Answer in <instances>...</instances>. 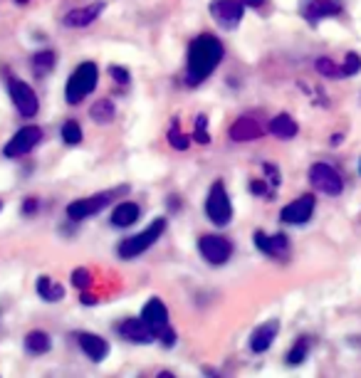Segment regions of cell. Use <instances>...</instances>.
Segmentation results:
<instances>
[{"label": "cell", "instance_id": "7c38bea8", "mask_svg": "<svg viewBox=\"0 0 361 378\" xmlns=\"http://www.w3.org/2000/svg\"><path fill=\"white\" fill-rule=\"evenodd\" d=\"M252 240H255L257 250L265 252L267 257H275V260H285L287 252H290V240H287V235H282V232H277V235H265L262 230H257L255 235H252Z\"/></svg>", "mask_w": 361, "mask_h": 378}, {"label": "cell", "instance_id": "4316f807", "mask_svg": "<svg viewBox=\"0 0 361 378\" xmlns=\"http://www.w3.org/2000/svg\"><path fill=\"white\" fill-rule=\"evenodd\" d=\"M168 144H171L173 148H178V151H185V148L190 146V139L185 136L183 131H180V126H178V122H173V126L168 129Z\"/></svg>", "mask_w": 361, "mask_h": 378}, {"label": "cell", "instance_id": "52a82bcc", "mask_svg": "<svg viewBox=\"0 0 361 378\" xmlns=\"http://www.w3.org/2000/svg\"><path fill=\"white\" fill-rule=\"evenodd\" d=\"M8 92H10V99H13V104H15V109H18L20 117L33 119L35 114H38L40 99H38V94H35V90L28 85V82L10 77V80H8Z\"/></svg>", "mask_w": 361, "mask_h": 378}, {"label": "cell", "instance_id": "8992f818", "mask_svg": "<svg viewBox=\"0 0 361 378\" xmlns=\"http://www.w3.org/2000/svg\"><path fill=\"white\" fill-rule=\"evenodd\" d=\"M205 215L210 217V222L215 225H228L230 217H233V205H230L228 190L220 180H215L208 190V198H205Z\"/></svg>", "mask_w": 361, "mask_h": 378}, {"label": "cell", "instance_id": "74e56055", "mask_svg": "<svg viewBox=\"0 0 361 378\" xmlns=\"http://www.w3.org/2000/svg\"><path fill=\"white\" fill-rule=\"evenodd\" d=\"M242 5H245V8H260L262 3H265V0H240Z\"/></svg>", "mask_w": 361, "mask_h": 378}, {"label": "cell", "instance_id": "ffe728a7", "mask_svg": "<svg viewBox=\"0 0 361 378\" xmlns=\"http://www.w3.org/2000/svg\"><path fill=\"white\" fill-rule=\"evenodd\" d=\"M139 215H141V208H139L136 203H131V200H124V203H119L114 210H112V225L129 227L139 220Z\"/></svg>", "mask_w": 361, "mask_h": 378}, {"label": "cell", "instance_id": "2e32d148", "mask_svg": "<svg viewBox=\"0 0 361 378\" xmlns=\"http://www.w3.org/2000/svg\"><path fill=\"white\" fill-rule=\"evenodd\" d=\"M102 13H104V3H92V5H85V8H75L65 15V28H72V30L90 28Z\"/></svg>", "mask_w": 361, "mask_h": 378}, {"label": "cell", "instance_id": "3957f363", "mask_svg": "<svg viewBox=\"0 0 361 378\" xmlns=\"http://www.w3.org/2000/svg\"><path fill=\"white\" fill-rule=\"evenodd\" d=\"M141 319L151 326V331L156 334V341H161L163 346L176 344V331L171 329V322H168V309L158 297L149 299L146 307H144V312H141Z\"/></svg>", "mask_w": 361, "mask_h": 378}, {"label": "cell", "instance_id": "9c48e42d", "mask_svg": "<svg viewBox=\"0 0 361 378\" xmlns=\"http://www.w3.org/2000/svg\"><path fill=\"white\" fill-rule=\"evenodd\" d=\"M198 250L210 265H225L233 255V242L223 235H203L198 240Z\"/></svg>", "mask_w": 361, "mask_h": 378}, {"label": "cell", "instance_id": "8fae6325", "mask_svg": "<svg viewBox=\"0 0 361 378\" xmlns=\"http://www.w3.org/2000/svg\"><path fill=\"white\" fill-rule=\"evenodd\" d=\"M242 10H245V5H242L240 0H213V3H210V18H213L220 28L230 30L242 20Z\"/></svg>", "mask_w": 361, "mask_h": 378}, {"label": "cell", "instance_id": "7a4b0ae2", "mask_svg": "<svg viewBox=\"0 0 361 378\" xmlns=\"http://www.w3.org/2000/svg\"><path fill=\"white\" fill-rule=\"evenodd\" d=\"M97 80H99V70H97L95 62H82L70 75V80H67V87H65L67 104L77 107L85 97H90L97 90Z\"/></svg>", "mask_w": 361, "mask_h": 378}, {"label": "cell", "instance_id": "603a6c76", "mask_svg": "<svg viewBox=\"0 0 361 378\" xmlns=\"http://www.w3.org/2000/svg\"><path fill=\"white\" fill-rule=\"evenodd\" d=\"M35 289H38V294L45 299V302H60V299L65 297V289H62V284L53 282L50 277H38Z\"/></svg>", "mask_w": 361, "mask_h": 378}, {"label": "cell", "instance_id": "f35d334b", "mask_svg": "<svg viewBox=\"0 0 361 378\" xmlns=\"http://www.w3.org/2000/svg\"><path fill=\"white\" fill-rule=\"evenodd\" d=\"M15 3H18V5H28L30 0H15Z\"/></svg>", "mask_w": 361, "mask_h": 378}, {"label": "cell", "instance_id": "83f0119b", "mask_svg": "<svg viewBox=\"0 0 361 378\" xmlns=\"http://www.w3.org/2000/svg\"><path fill=\"white\" fill-rule=\"evenodd\" d=\"M307 354H309V339H297V344L292 346V351L287 354V364L290 366L302 364V361L307 359Z\"/></svg>", "mask_w": 361, "mask_h": 378}, {"label": "cell", "instance_id": "5b68a950", "mask_svg": "<svg viewBox=\"0 0 361 378\" xmlns=\"http://www.w3.org/2000/svg\"><path fill=\"white\" fill-rule=\"evenodd\" d=\"M126 185H122L119 190H109V193H97V195H87V198H80V200H72L70 205H67V217H70L72 222H80L85 220V217H92L97 215L99 210H104L107 205H109V200L114 198L117 193H126Z\"/></svg>", "mask_w": 361, "mask_h": 378}, {"label": "cell", "instance_id": "836d02e7", "mask_svg": "<svg viewBox=\"0 0 361 378\" xmlns=\"http://www.w3.org/2000/svg\"><path fill=\"white\" fill-rule=\"evenodd\" d=\"M109 75H112V80L119 82V85H129V72L124 70V67L112 65V67H109Z\"/></svg>", "mask_w": 361, "mask_h": 378}, {"label": "cell", "instance_id": "277c9868", "mask_svg": "<svg viewBox=\"0 0 361 378\" xmlns=\"http://www.w3.org/2000/svg\"><path fill=\"white\" fill-rule=\"evenodd\" d=\"M163 230H166V217H156V220H153L144 232L126 237V240L122 242V245H119V257H122V260H134L136 255L146 252L149 247H151L153 242L163 235Z\"/></svg>", "mask_w": 361, "mask_h": 378}, {"label": "cell", "instance_id": "7402d4cb", "mask_svg": "<svg viewBox=\"0 0 361 378\" xmlns=\"http://www.w3.org/2000/svg\"><path fill=\"white\" fill-rule=\"evenodd\" d=\"M50 346H53V341H50V334H45V331H30L28 336H25V349L30 351V354L40 356V354H48Z\"/></svg>", "mask_w": 361, "mask_h": 378}, {"label": "cell", "instance_id": "d6a6232c", "mask_svg": "<svg viewBox=\"0 0 361 378\" xmlns=\"http://www.w3.org/2000/svg\"><path fill=\"white\" fill-rule=\"evenodd\" d=\"M262 171H265L267 178H270V188L277 190V185H280V171H277L272 163H262Z\"/></svg>", "mask_w": 361, "mask_h": 378}, {"label": "cell", "instance_id": "4fadbf2b", "mask_svg": "<svg viewBox=\"0 0 361 378\" xmlns=\"http://www.w3.org/2000/svg\"><path fill=\"white\" fill-rule=\"evenodd\" d=\"M314 213V195H300L297 200H292L290 205H285L280 213V220L287 225H304Z\"/></svg>", "mask_w": 361, "mask_h": 378}, {"label": "cell", "instance_id": "ac0fdd59", "mask_svg": "<svg viewBox=\"0 0 361 378\" xmlns=\"http://www.w3.org/2000/svg\"><path fill=\"white\" fill-rule=\"evenodd\" d=\"M342 13V5L339 0H307L302 8V15L309 20V23H319L322 18H332V15Z\"/></svg>", "mask_w": 361, "mask_h": 378}, {"label": "cell", "instance_id": "e575fe53", "mask_svg": "<svg viewBox=\"0 0 361 378\" xmlns=\"http://www.w3.org/2000/svg\"><path fill=\"white\" fill-rule=\"evenodd\" d=\"M38 208H40L38 198H25V203H23V213L25 215H35V213H38Z\"/></svg>", "mask_w": 361, "mask_h": 378}, {"label": "cell", "instance_id": "8d00e7d4", "mask_svg": "<svg viewBox=\"0 0 361 378\" xmlns=\"http://www.w3.org/2000/svg\"><path fill=\"white\" fill-rule=\"evenodd\" d=\"M82 302L87 304V307H92V304H97V297H92V294H87V289L82 292Z\"/></svg>", "mask_w": 361, "mask_h": 378}, {"label": "cell", "instance_id": "44dd1931", "mask_svg": "<svg viewBox=\"0 0 361 378\" xmlns=\"http://www.w3.org/2000/svg\"><path fill=\"white\" fill-rule=\"evenodd\" d=\"M270 131L275 134L277 139H295L297 131H300V126H297V122L290 117V114H277V117L270 122Z\"/></svg>", "mask_w": 361, "mask_h": 378}, {"label": "cell", "instance_id": "d4e9b609", "mask_svg": "<svg viewBox=\"0 0 361 378\" xmlns=\"http://www.w3.org/2000/svg\"><path fill=\"white\" fill-rule=\"evenodd\" d=\"M55 62H58V57H55L53 50H45V53L33 55V72L38 77L50 75V72H53V67H55Z\"/></svg>", "mask_w": 361, "mask_h": 378}, {"label": "cell", "instance_id": "60d3db41", "mask_svg": "<svg viewBox=\"0 0 361 378\" xmlns=\"http://www.w3.org/2000/svg\"><path fill=\"white\" fill-rule=\"evenodd\" d=\"M359 168H361V166H359Z\"/></svg>", "mask_w": 361, "mask_h": 378}, {"label": "cell", "instance_id": "f1b7e54d", "mask_svg": "<svg viewBox=\"0 0 361 378\" xmlns=\"http://www.w3.org/2000/svg\"><path fill=\"white\" fill-rule=\"evenodd\" d=\"M193 139L195 144H210V136H208V119H205V114H200V117H195V126H193Z\"/></svg>", "mask_w": 361, "mask_h": 378}, {"label": "cell", "instance_id": "4dcf8cb0", "mask_svg": "<svg viewBox=\"0 0 361 378\" xmlns=\"http://www.w3.org/2000/svg\"><path fill=\"white\" fill-rule=\"evenodd\" d=\"M359 70H361V57H359L357 53H349L347 57H344L342 75H344V77H352V75H357Z\"/></svg>", "mask_w": 361, "mask_h": 378}, {"label": "cell", "instance_id": "9a60e30c", "mask_svg": "<svg viewBox=\"0 0 361 378\" xmlns=\"http://www.w3.org/2000/svg\"><path fill=\"white\" fill-rule=\"evenodd\" d=\"M262 134H265V129H262V124L257 122V119H252V117H240V119H235L233 124H230V129H228V136L233 139V141H252V139H260Z\"/></svg>", "mask_w": 361, "mask_h": 378}, {"label": "cell", "instance_id": "5bb4252c", "mask_svg": "<svg viewBox=\"0 0 361 378\" xmlns=\"http://www.w3.org/2000/svg\"><path fill=\"white\" fill-rule=\"evenodd\" d=\"M119 334L126 341H131V344H151V341H156V334H153L151 326L144 322L141 317L124 319V322L119 324Z\"/></svg>", "mask_w": 361, "mask_h": 378}, {"label": "cell", "instance_id": "1f68e13d", "mask_svg": "<svg viewBox=\"0 0 361 378\" xmlns=\"http://www.w3.org/2000/svg\"><path fill=\"white\" fill-rule=\"evenodd\" d=\"M72 284H75V289H90V284H92V274L85 270V267H80V270H75L72 272Z\"/></svg>", "mask_w": 361, "mask_h": 378}, {"label": "cell", "instance_id": "ab89813d", "mask_svg": "<svg viewBox=\"0 0 361 378\" xmlns=\"http://www.w3.org/2000/svg\"><path fill=\"white\" fill-rule=\"evenodd\" d=\"M0 210H3V203H0Z\"/></svg>", "mask_w": 361, "mask_h": 378}, {"label": "cell", "instance_id": "f546056e", "mask_svg": "<svg viewBox=\"0 0 361 378\" xmlns=\"http://www.w3.org/2000/svg\"><path fill=\"white\" fill-rule=\"evenodd\" d=\"M314 67H317V72H319V75H324V77H339V75H342V67L334 65L329 57H319V60L314 62Z\"/></svg>", "mask_w": 361, "mask_h": 378}, {"label": "cell", "instance_id": "484cf974", "mask_svg": "<svg viewBox=\"0 0 361 378\" xmlns=\"http://www.w3.org/2000/svg\"><path fill=\"white\" fill-rule=\"evenodd\" d=\"M62 141H65L67 146H77V144H82V129L75 119L62 124Z\"/></svg>", "mask_w": 361, "mask_h": 378}, {"label": "cell", "instance_id": "cb8c5ba5", "mask_svg": "<svg viewBox=\"0 0 361 378\" xmlns=\"http://www.w3.org/2000/svg\"><path fill=\"white\" fill-rule=\"evenodd\" d=\"M90 117L95 119L97 124H109L112 119L117 117V107H114V102L112 99H99V102H95L90 109Z\"/></svg>", "mask_w": 361, "mask_h": 378}, {"label": "cell", "instance_id": "d6986e66", "mask_svg": "<svg viewBox=\"0 0 361 378\" xmlns=\"http://www.w3.org/2000/svg\"><path fill=\"white\" fill-rule=\"evenodd\" d=\"M277 331H280V322H277V319H270V322L260 324L255 331H252V336H250V349L255 351V354H262V351H267L272 346V341H275Z\"/></svg>", "mask_w": 361, "mask_h": 378}, {"label": "cell", "instance_id": "30bf717a", "mask_svg": "<svg viewBox=\"0 0 361 378\" xmlns=\"http://www.w3.org/2000/svg\"><path fill=\"white\" fill-rule=\"evenodd\" d=\"M40 141H43V129L40 126H23L18 134H13V139H10L8 144H5L3 153L8 158H20V156H25V153L33 151Z\"/></svg>", "mask_w": 361, "mask_h": 378}, {"label": "cell", "instance_id": "6da1fadb", "mask_svg": "<svg viewBox=\"0 0 361 378\" xmlns=\"http://www.w3.org/2000/svg\"><path fill=\"white\" fill-rule=\"evenodd\" d=\"M225 48L215 35H198L188 48V60H185V85L198 87L200 82H205L218 65L223 62Z\"/></svg>", "mask_w": 361, "mask_h": 378}, {"label": "cell", "instance_id": "ba28073f", "mask_svg": "<svg viewBox=\"0 0 361 378\" xmlns=\"http://www.w3.org/2000/svg\"><path fill=\"white\" fill-rule=\"evenodd\" d=\"M309 183L324 195H339L344 190V180L339 171L329 163H314L309 168Z\"/></svg>", "mask_w": 361, "mask_h": 378}, {"label": "cell", "instance_id": "e0dca14e", "mask_svg": "<svg viewBox=\"0 0 361 378\" xmlns=\"http://www.w3.org/2000/svg\"><path fill=\"white\" fill-rule=\"evenodd\" d=\"M77 344H80V349L85 351L92 361H97V364L109 356V344H107L102 336L90 334V331H80V334H77Z\"/></svg>", "mask_w": 361, "mask_h": 378}, {"label": "cell", "instance_id": "d590c367", "mask_svg": "<svg viewBox=\"0 0 361 378\" xmlns=\"http://www.w3.org/2000/svg\"><path fill=\"white\" fill-rule=\"evenodd\" d=\"M265 185H267V183H262V180H252V183H250V190H252L255 195H265Z\"/></svg>", "mask_w": 361, "mask_h": 378}]
</instances>
